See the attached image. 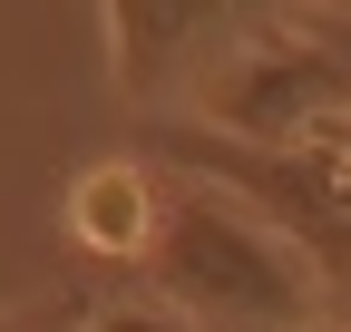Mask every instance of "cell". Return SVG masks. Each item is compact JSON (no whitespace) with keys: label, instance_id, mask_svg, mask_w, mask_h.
I'll return each instance as SVG.
<instances>
[{"label":"cell","instance_id":"9c48e42d","mask_svg":"<svg viewBox=\"0 0 351 332\" xmlns=\"http://www.w3.org/2000/svg\"><path fill=\"white\" fill-rule=\"evenodd\" d=\"M313 332H341V322H313Z\"/></svg>","mask_w":351,"mask_h":332},{"label":"cell","instance_id":"5b68a950","mask_svg":"<svg viewBox=\"0 0 351 332\" xmlns=\"http://www.w3.org/2000/svg\"><path fill=\"white\" fill-rule=\"evenodd\" d=\"M283 166H293V186L313 195L322 215H341V225H351V108H341V117H322V128L302 137Z\"/></svg>","mask_w":351,"mask_h":332},{"label":"cell","instance_id":"277c9868","mask_svg":"<svg viewBox=\"0 0 351 332\" xmlns=\"http://www.w3.org/2000/svg\"><path fill=\"white\" fill-rule=\"evenodd\" d=\"M156 215H166V186H156V166L147 156H117V166H88V176L69 186V235L88 244V254H147L156 244Z\"/></svg>","mask_w":351,"mask_h":332},{"label":"cell","instance_id":"8992f818","mask_svg":"<svg viewBox=\"0 0 351 332\" xmlns=\"http://www.w3.org/2000/svg\"><path fill=\"white\" fill-rule=\"evenodd\" d=\"M78 332H186V322H176L166 303H98Z\"/></svg>","mask_w":351,"mask_h":332},{"label":"cell","instance_id":"3957f363","mask_svg":"<svg viewBox=\"0 0 351 332\" xmlns=\"http://www.w3.org/2000/svg\"><path fill=\"white\" fill-rule=\"evenodd\" d=\"M254 10H225V0H108V49H117V88L147 117L166 98H205V78L225 69V49L244 39Z\"/></svg>","mask_w":351,"mask_h":332},{"label":"cell","instance_id":"7a4b0ae2","mask_svg":"<svg viewBox=\"0 0 351 332\" xmlns=\"http://www.w3.org/2000/svg\"><path fill=\"white\" fill-rule=\"evenodd\" d=\"M341 108H351V78H341V59L322 39L302 29V10H254L244 39L225 49V69L205 78L195 128L225 137V147H254V156H293Z\"/></svg>","mask_w":351,"mask_h":332},{"label":"cell","instance_id":"ba28073f","mask_svg":"<svg viewBox=\"0 0 351 332\" xmlns=\"http://www.w3.org/2000/svg\"><path fill=\"white\" fill-rule=\"evenodd\" d=\"M0 332H69V322H39V313H0Z\"/></svg>","mask_w":351,"mask_h":332},{"label":"cell","instance_id":"6da1fadb","mask_svg":"<svg viewBox=\"0 0 351 332\" xmlns=\"http://www.w3.org/2000/svg\"><path fill=\"white\" fill-rule=\"evenodd\" d=\"M147 274H156V303L195 332H313L322 322L313 264L254 205L215 195V186H166Z\"/></svg>","mask_w":351,"mask_h":332},{"label":"cell","instance_id":"52a82bcc","mask_svg":"<svg viewBox=\"0 0 351 332\" xmlns=\"http://www.w3.org/2000/svg\"><path fill=\"white\" fill-rule=\"evenodd\" d=\"M302 29H313L322 49L341 59V78H351V10H302Z\"/></svg>","mask_w":351,"mask_h":332}]
</instances>
